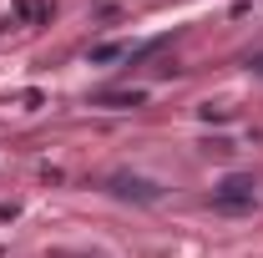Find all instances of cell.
<instances>
[{"label": "cell", "mask_w": 263, "mask_h": 258, "mask_svg": "<svg viewBox=\"0 0 263 258\" xmlns=\"http://www.w3.org/2000/svg\"><path fill=\"white\" fill-rule=\"evenodd\" d=\"M51 21V0H15L10 5V26H46Z\"/></svg>", "instance_id": "obj_1"}, {"label": "cell", "mask_w": 263, "mask_h": 258, "mask_svg": "<svg viewBox=\"0 0 263 258\" xmlns=\"http://www.w3.org/2000/svg\"><path fill=\"white\" fill-rule=\"evenodd\" d=\"M97 106H142V91H101Z\"/></svg>", "instance_id": "obj_4"}, {"label": "cell", "mask_w": 263, "mask_h": 258, "mask_svg": "<svg viewBox=\"0 0 263 258\" xmlns=\"http://www.w3.org/2000/svg\"><path fill=\"white\" fill-rule=\"evenodd\" d=\"M243 202H253V177H228L218 188V208H243Z\"/></svg>", "instance_id": "obj_2"}, {"label": "cell", "mask_w": 263, "mask_h": 258, "mask_svg": "<svg viewBox=\"0 0 263 258\" xmlns=\"http://www.w3.org/2000/svg\"><path fill=\"white\" fill-rule=\"evenodd\" d=\"M117 56H122V46H97L91 51V61H117Z\"/></svg>", "instance_id": "obj_5"}, {"label": "cell", "mask_w": 263, "mask_h": 258, "mask_svg": "<svg viewBox=\"0 0 263 258\" xmlns=\"http://www.w3.org/2000/svg\"><path fill=\"white\" fill-rule=\"evenodd\" d=\"M111 193L137 197V202H152V197H157V188H152V182H142V177H111Z\"/></svg>", "instance_id": "obj_3"}]
</instances>
